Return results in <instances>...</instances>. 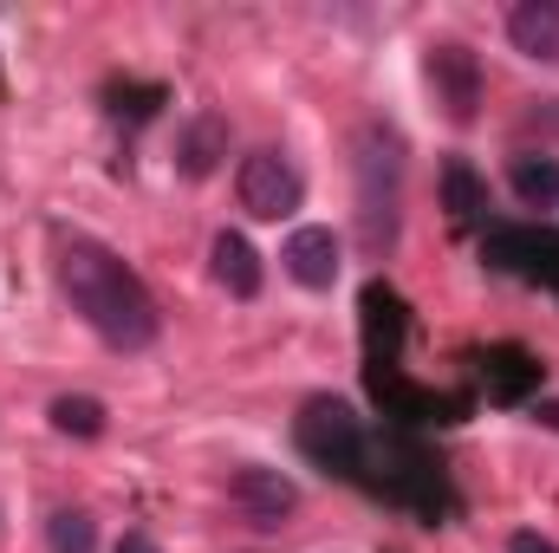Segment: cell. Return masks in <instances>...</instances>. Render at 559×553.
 Listing matches in <instances>:
<instances>
[{
	"label": "cell",
	"instance_id": "cell-1",
	"mask_svg": "<svg viewBox=\"0 0 559 553\" xmlns=\"http://www.w3.org/2000/svg\"><path fill=\"white\" fill-rule=\"evenodd\" d=\"M59 293L111 352H143L163 332L156 299L143 293V280L92 235H66L59 242Z\"/></svg>",
	"mask_w": 559,
	"mask_h": 553
},
{
	"label": "cell",
	"instance_id": "cell-2",
	"mask_svg": "<svg viewBox=\"0 0 559 553\" xmlns=\"http://www.w3.org/2000/svg\"><path fill=\"white\" fill-rule=\"evenodd\" d=\"M358 489L378 495V502H391V508H411L423 528H442L455 515V489H449L442 462L423 449L411 430L371 436V456H365V482Z\"/></svg>",
	"mask_w": 559,
	"mask_h": 553
},
{
	"label": "cell",
	"instance_id": "cell-3",
	"mask_svg": "<svg viewBox=\"0 0 559 553\" xmlns=\"http://www.w3.org/2000/svg\"><path fill=\"white\" fill-rule=\"evenodd\" d=\"M404 222V138L391 125L358 131V248L384 261Z\"/></svg>",
	"mask_w": 559,
	"mask_h": 553
},
{
	"label": "cell",
	"instance_id": "cell-4",
	"mask_svg": "<svg viewBox=\"0 0 559 553\" xmlns=\"http://www.w3.org/2000/svg\"><path fill=\"white\" fill-rule=\"evenodd\" d=\"M293 443L299 456L332 475V482H365V456H371V430L345 398H306L293 416Z\"/></svg>",
	"mask_w": 559,
	"mask_h": 553
},
{
	"label": "cell",
	"instance_id": "cell-5",
	"mask_svg": "<svg viewBox=\"0 0 559 553\" xmlns=\"http://www.w3.org/2000/svg\"><path fill=\"white\" fill-rule=\"evenodd\" d=\"M481 261L495 274L534 280V286H554L559 293V235L554 228H521V222H495L481 235Z\"/></svg>",
	"mask_w": 559,
	"mask_h": 553
},
{
	"label": "cell",
	"instance_id": "cell-6",
	"mask_svg": "<svg viewBox=\"0 0 559 553\" xmlns=\"http://www.w3.org/2000/svg\"><path fill=\"white\" fill-rule=\"evenodd\" d=\"M235 196H241V209L254 222H286L299 209L306 183H299V169H293L286 150H248L241 169H235Z\"/></svg>",
	"mask_w": 559,
	"mask_h": 553
},
{
	"label": "cell",
	"instance_id": "cell-7",
	"mask_svg": "<svg viewBox=\"0 0 559 553\" xmlns=\"http://www.w3.org/2000/svg\"><path fill=\"white\" fill-rule=\"evenodd\" d=\"M423 79H429V92H436V105H442L449 125H475L488 79H481V59H475L462 39L429 46V52H423Z\"/></svg>",
	"mask_w": 559,
	"mask_h": 553
},
{
	"label": "cell",
	"instance_id": "cell-8",
	"mask_svg": "<svg viewBox=\"0 0 559 553\" xmlns=\"http://www.w3.org/2000/svg\"><path fill=\"white\" fill-rule=\"evenodd\" d=\"M228 502H235L254 528H286V515L299 508V489H293V475H280L267 462H248V469L228 475Z\"/></svg>",
	"mask_w": 559,
	"mask_h": 553
},
{
	"label": "cell",
	"instance_id": "cell-9",
	"mask_svg": "<svg viewBox=\"0 0 559 553\" xmlns=\"http://www.w3.org/2000/svg\"><path fill=\"white\" fill-rule=\"evenodd\" d=\"M280 268L299 280V286L325 293V286L338 280V268H345V242H338L332 228L306 222V228H293V235H286V248H280Z\"/></svg>",
	"mask_w": 559,
	"mask_h": 553
},
{
	"label": "cell",
	"instance_id": "cell-10",
	"mask_svg": "<svg viewBox=\"0 0 559 553\" xmlns=\"http://www.w3.org/2000/svg\"><path fill=\"white\" fill-rule=\"evenodd\" d=\"M475 365H481V391H488V404H527V398L547 385V365H540L534 352H521V345H488Z\"/></svg>",
	"mask_w": 559,
	"mask_h": 553
},
{
	"label": "cell",
	"instance_id": "cell-11",
	"mask_svg": "<svg viewBox=\"0 0 559 553\" xmlns=\"http://www.w3.org/2000/svg\"><path fill=\"white\" fill-rule=\"evenodd\" d=\"M508 39H514V52H527L540 66H559V0H521V7H508Z\"/></svg>",
	"mask_w": 559,
	"mask_h": 553
},
{
	"label": "cell",
	"instance_id": "cell-12",
	"mask_svg": "<svg viewBox=\"0 0 559 553\" xmlns=\"http://www.w3.org/2000/svg\"><path fill=\"white\" fill-rule=\"evenodd\" d=\"M228 156V118H215V111H195L182 131H176V169L189 176V183H202L215 163Z\"/></svg>",
	"mask_w": 559,
	"mask_h": 553
},
{
	"label": "cell",
	"instance_id": "cell-13",
	"mask_svg": "<svg viewBox=\"0 0 559 553\" xmlns=\"http://www.w3.org/2000/svg\"><path fill=\"white\" fill-rule=\"evenodd\" d=\"M209 261H215V280H222L235 299H254V293H261V255H254V242H248V235L222 228V235H215V248H209Z\"/></svg>",
	"mask_w": 559,
	"mask_h": 553
},
{
	"label": "cell",
	"instance_id": "cell-14",
	"mask_svg": "<svg viewBox=\"0 0 559 553\" xmlns=\"http://www.w3.org/2000/svg\"><path fill=\"white\" fill-rule=\"evenodd\" d=\"M508 189H514L527 209H554V202H559V156L521 150V156L508 163Z\"/></svg>",
	"mask_w": 559,
	"mask_h": 553
},
{
	"label": "cell",
	"instance_id": "cell-15",
	"mask_svg": "<svg viewBox=\"0 0 559 553\" xmlns=\"http://www.w3.org/2000/svg\"><path fill=\"white\" fill-rule=\"evenodd\" d=\"M442 209H449V222L488 215V183L468 169V156H449V163H442Z\"/></svg>",
	"mask_w": 559,
	"mask_h": 553
},
{
	"label": "cell",
	"instance_id": "cell-16",
	"mask_svg": "<svg viewBox=\"0 0 559 553\" xmlns=\"http://www.w3.org/2000/svg\"><path fill=\"white\" fill-rule=\"evenodd\" d=\"M46 548L52 553H98V521L85 508H52L46 515Z\"/></svg>",
	"mask_w": 559,
	"mask_h": 553
},
{
	"label": "cell",
	"instance_id": "cell-17",
	"mask_svg": "<svg viewBox=\"0 0 559 553\" xmlns=\"http://www.w3.org/2000/svg\"><path fill=\"white\" fill-rule=\"evenodd\" d=\"M52 430L59 436H79V443H92V436H105V404L98 398H52Z\"/></svg>",
	"mask_w": 559,
	"mask_h": 553
},
{
	"label": "cell",
	"instance_id": "cell-18",
	"mask_svg": "<svg viewBox=\"0 0 559 553\" xmlns=\"http://www.w3.org/2000/svg\"><path fill=\"white\" fill-rule=\"evenodd\" d=\"M111 98H118L111 111H118V118H131V125H143V118H156V111L169 105V92H163V85H131V92H111Z\"/></svg>",
	"mask_w": 559,
	"mask_h": 553
},
{
	"label": "cell",
	"instance_id": "cell-19",
	"mask_svg": "<svg viewBox=\"0 0 559 553\" xmlns=\"http://www.w3.org/2000/svg\"><path fill=\"white\" fill-rule=\"evenodd\" d=\"M508 553H559V548H554V541H540V534H514Z\"/></svg>",
	"mask_w": 559,
	"mask_h": 553
},
{
	"label": "cell",
	"instance_id": "cell-20",
	"mask_svg": "<svg viewBox=\"0 0 559 553\" xmlns=\"http://www.w3.org/2000/svg\"><path fill=\"white\" fill-rule=\"evenodd\" d=\"M118 553H163V548H156V541H150V534H143V528H131V534H124V541H118Z\"/></svg>",
	"mask_w": 559,
	"mask_h": 553
},
{
	"label": "cell",
	"instance_id": "cell-21",
	"mask_svg": "<svg viewBox=\"0 0 559 553\" xmlns=\"http://www.w3.org/2000/svg\"><path fill=\"white\" fill-rule=\"evenodd\" d=\"M534 423H547V430H559V404H534Z\"/></svg>",
	"mask_w": 559,
	"mask_h": 553
}]
</instances>
